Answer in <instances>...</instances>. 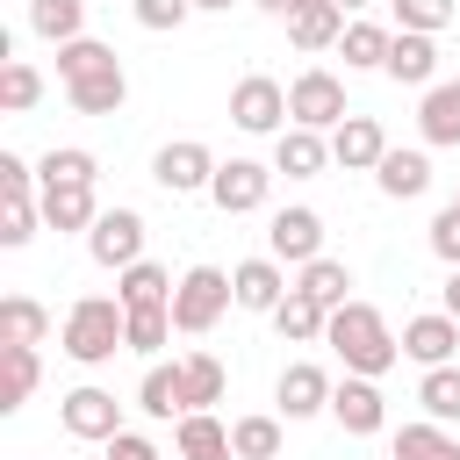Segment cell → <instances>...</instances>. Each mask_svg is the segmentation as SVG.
I'll use <instances>...</instances> for the list:
<instances>
[{"mask_svg":"<svg viewBox=\"0 0 460 460\" xmlns=\"http://www.w3.org/2000/svg\"><path fill=\"white\" fill-rule=\"evenodd\" d=\"M323 345L345 359V374H367V381H381L402 359V338L388 331V316L374 302H338L331 323H323Z\"/></svg>","mask_w":460,"mask_h":460,"instance_id":"6da1fadb","label":"cell"},{"mask_svg":"<svg viewBox=\"0 0 460 460\" xmlns=\"http://www.w3.org/2000/svg\"><path fill=\"white\" fill-rule=\"evenodd\" d=\"M122 345H129V309H122V295H79V302L65 309V352H72L79 367H108Z\"/></svg>","mask_w":460,"mask_h":460,"instance_id":"7a4b0ae2","label":"cell"},{"mask_svg":"<svg viewBox=\"0 0 460 460\" xmlns=\"http://www.w3.org/2000/svg\"><path fill=\"white\" fill-rule=\"evenodd\" d=\"M237 302V288H230V273L223 266H187L180 273V288H172V323L187 331V338H201V331H216L223 323V309Z\"/></svg>","mask_w":460,"mask_h":460,"instance_id":"3957f363","label":"cell"},{"mask_svg":"<svg viewBox=\"0 0 460 460\" xmlns=\"http://www.w3.org/2000/svg\"><path fill=\"white\" fill-rule=\"evenodd\" d=\"M345 115H352V108H345V79H338V72L309 65V72L288 79V122H302V129H338Z\"/></svg>","mask_w":460,"mask_h":460,"instance_id":"277c9868","label":"cell"},{"mask_svg":"<svg viewBox=\"0 0 460 460\" xmlns=\"http://www.w3.org/2000/svg\"><path fill=\"white\" fill-rule=\"evenodd\" d=\"M230 122H237L244 137H280V129H288V86L266 79V72H244V79L230 86Z\"/></svg>","mask_w":460,"mask_h":460,"instance_id":"5b68a950","label":"cell"},{"mask_svg":"<svg viewBox=\"0 0 460 460\" xmlns=\"http://www.w3.org/2000/svg\"><path fill=\"white\" fill-rule=\"evenodd\" d=\"M86 252H93V266H108V273L137 266V259H144V216H137V208H101L93 230H86Z\"/></svg>","mask_w":460,"mask_h":460,"instance_id":"8992f818","label":"cell"},{"mask_svg":"<svg viewBox=\"0 0 460 460\" xmlns=\"http://www.w3.org/2000/svg\"><path fill=\"white\" fill-rule=\"evenodd\" d=\"M58 424L72 431V438H86V446H108L115 431H122V402L108 395V388H72V395H58Z\"/></svg>","mask_w":460,"mask_h":460,"instance_id":"52a82bcc","label":"cell"},{"mask_svg":"<svg viewBox=\"0 0 460 460\" xmlns=\"http://www.w3.org/2000/svg\"><path fill=\"white\" fill-rule=\"evenodd\" d=\"M151 180H158L165 194H208V180H216V151H208L201 137H180V144H165V151L151 158Z\"/></svg>","mask_w":460,"mask_h":460,"instance_id":"ba28073f","label":"cell"},{"mask_svg":"<svg viewBox=\"0 0 460 460\" xmlns=\"http://www.w3.org/2000/svg\"><path fill=\"white\" fill-rule=\"evenodd\" d=\"M266 194H273V165H259V158H230L208 180V201L223 216H252V208H266Z\"/></svg>","mask_w":460,"mask_h":460,"instance_id":"9c48e42d","label":"cell"},{"mask_svg":"<svg viewBox=\"0 0 460 460\" xmlns=\"http://www.w3.org/2000/svg\"><path fill=\"white\" fill-rule=\"evenodd\" d=\"M266 252L288 259V266L323 259V216H316V208H273V223H266Z\"/></svg>","mask_w":460,"mask_h":460,"instance_id":"30bf717a","label":"cell"},{"mask_svg":"<svg viewBox=\"0 0 460 460\" xmlns=\"http://www.w3.org/2000/svg\"><path fill=\"white\" fill-rule=\"evenodd\" d=\"M388 158V129L374 122V115H345L338 129H331V165H345V172H374Z\"/></svg>","mask_w":460,"mask_h":460,"instance_id":"8fae6325","label":"cell"},{"mask_svg":"<svg viewBox=\"0 0 460 460\" xmlns=\"http://www.w3.org/2000/svg\"><path fill=\"white\" fill-rule=\"evenodd\" d=\"M331 374L316 367V359H295V367H280V388H273V402H280V417L295 424V417H316V410H331Z\"/></svg>","mask_w":460,"mask_h":460,"instance_id":"7c38bea8","label":"cell"},{"mask_svg":"<svg viewBox=\"0 0 460 460\" xmlns=\"http://www.w3.org/2000/svg\"><path fill=\"white\" fill-rule=\"evenodd\" d=\"M331 417H338L352 438H374V431L388 424V402H381V388H374L367 374H345V381L331 388Z\"/></svg>","mask_w":460,"mask_h":460,"instance_id":"4fadbf2b","label":"cell"},{"mask_svg":"<svg viewBox=\"0 0 460 460\" xmlns=\"http://www.w3.org/2000/svg\"><path fill=\"white\" fill-rule=\"evenodd\" d=\"M381 72H388L395 86H438V36H424V29H395Z\"/></svg>","mask_w":460,"mask_h":460,"instance_id":"5bb4252c","label":"cell"},{"mask_svg":"<svg viewBox=\"0 0 460 460\" xmlns=\"http://www.w3.org/2000/svg\"><path fill=\"white\" fill-rule=\"evenodd\" d=\"M453 352H460V323H453L446 309L402 323V359H417V367H453Z\"/></svg>","mask_w":460,"mask_h":460,"instance_id":"9a60e30c","label":"cell"},{"mask_svg":"<svg viewBox=\"0 0 460 460\" xmlns=\"http://www.w3.org/2000/svg\"><path fill=\"white\" fill-rule=\"evenodd\" d=\"M323 165H331V137H323V129L288 122V129L273 137V172H288V180H316Z\"/></svg>","mask_w":460,"mask_h":460,"instance_id":"2e32d148","label":"cell"},{"mask_svg":"<svg viewBox=\"0 0 460 460\" xmlns=\"http://www.w3.org/2000/svg\"><path fill=\"white\" fill-rule=\"evenodd\" d=\"M230 288H237V309H252V316H273V309H280V295H288V273H280V259L266 252V259H244V266H230Z\"/></svg>","mask_w":460,"mask_h":460,"instance_id":"e0dca14e","label":"cell"},{"mask_svg":"<svg viewBox=\"0 0 460 460\" xmlns=\"http://www.w3.org/2000/svg\"><path fill=\"white\" fill-rule=\"evenodd\" d=\"M65 101H72L79 115H122V101H129V79H122V65H93V72L65 79Z\"/></svg>","mask_w":460,"mask_h":460,"instance_id":"ac0fdd59","label":"cell"},{"mask_svg":"<svg viewBox=\"0 0 460 460\" xmlns=\"http://www.w3.org/2000/svg\"><path fill=\"white\" fill-rule=\"evenodd\" d=\"M101 201H93V180H50L43 187V223L50 230H93Z\"/></svg>","mask_w":460,"mask_h":460,"instance_id":"d6986e66","label":"cell"},{"mask_svg":"<svg viewBox=\"0 0 460 460\" xmlns=\"http://www.w3.org/2000/svg\"><path fill=\"white\" fill-rule=\"evenodd\" d=\"M345 36V0H302L288 14V43L295 50H331Z\"/></svg>","mask_w":460,"mask_h":460,"instance_id":"ffe728a7","label":"cell"},{"mask_svg":"<svg viewBox=\"0 0 460 460\" xmlns=\"http://www.w3.org/2000/svg\"><path fill=\"white\" fill-rule=\"evenodd\" d=\"M172 453H180V460H237V446H230V424H216L208 410H187V417H180V431H172Z\"/></svg>","mask_w":460,"mask_h":460,"instance_id":"44dd1931","label":"cell"},{"mask_svg":"<svg viewBox=\"0 0 460 460\" xmlns=\"http://www.w3.org/2000/svg\"><path fill=\"white\" fill-rule=\"evenodd\" d=\"M417 129H424V144H460V79L424 86V101H417Z\"/></svg>","mask_w":460,"mask_h":460,"instance_id":"7402d4cb","label":"cell"},{"mask_svg":"<svg viewBox=\"0 0 460 460\" xmlns=\"http://www.w3.org/2000/svg\"><path fill=\"white\" fill-rule=\"evenodd\" d=\"M374 180H381V194H388V201H417V194L431 187V158H424V151H395V144H388V158L374 165Z\"/></svg>","mask_w":460,"mask_h":460,"instance_id":"603a6c76","label":"cell"},{"mask_svg":"<svg viewBox=\"0 0 460 460\" xmlns=\"http://www.w3.org/2000/svg\"><path fill=\"white\" fill-rule=\"evenodd\" d=\"M323 323H331V309H323L316 295H302V288H288V295H280V309H273V331H280L288 345H316V338H323Z\"/></svg>","mask_w":460,"mask_h":460,"instance_id":"cb8c5ba5","label":"cell"},{"mask_svg":"<svg viewBox=\"0 0 460 460\" xmlns=\"http://www.w3.org/2000/svg\"><path fill=\"white\" fill-rule=\"evenodd\" d=\"M172 273L165 266H151V259H137V266H122L115 273V295H122V309H158V302H172Z\"/></svg>","mask_w":460,"mask_h":460,"instance_id":"d4e9b609","label":"cell"},{"mask_svg":"<svg viewBox=\"0 0 460 460\" xmlns=\"http://www.w3.org/2000/svg\"><path fill=\"white\" fill-rule=\"evenodd\" d=\"M137 410L144 417H187V374H180V359L172 367H151L137 381Z\"/></svg>","mask_w":460,"mask_h":460,"instance_id":"484cf974","label":"cell"},{"mask_svg":"<svg viewBox=\"0 0 460 460\" xmlns=\"http://www.w3.org/2000/svg\"><path fill=\"white\" fill-rule=\"evenodd\" d=\"M388 43H395V29H381V22H345V36H338L345 72H381V65H388Z\"/></svg>","mask_w":460,"mask_h":460,"instance_id":"4316f807","label":"cell"},{"mask_svg":"<svg viewBox=\"0 0 460 460\" xmlns=\"http://www.w3.org/2000/svg\"><path fill=\"white\" fill-rule=\"evenodd\" d=\"M43 331H50V309L36 295H7L0 302V345H43Z\"/></svg>","mask_w":460,"mask_h":460,"instance_id":"83f0119b","label":"cell"},{"mask_svg":"<svg viewBox=\"0 0 460 460\" xmlns=\"http://www.w3.org/2000/svg\"><path fill=\"white\" fill-rule=\"evenodd\" d=\"M29 29L43 43H72L86 36V0H29Z\"/></svg>","mask_w":460,"mask_h":460,"instance_id":"f1b7e54d","label":"cell"},{"mask_svg":"<svg viewBox=\"0 0 460 460\" xmlns=\"http://www.w3.org/2000/svg\"><path fill=\"white\" fill-rule=\"evenodd\" d=\"M395 460H460V438H453L446 424L417 417V424H402V431H395Z\"/></svg>","mask_w":460,"mask_h":460,"instance_id":"f546056e","label":"cell"},{"mask_svg":"<svg viewBox=\"0 0 460 460\" xmlns=\"http://www.w3.org/2000/svg\"><path fill=\"white\" fill-rule=\"evenodd\" d=\"M295 288H302V295H316L323 309H338V302H352V295H345V288H352V266L323 252V259H309V266L295 273Z\"/></svg>","mask_w":460,"mask_h":460,"instance_id":"4dcf8cb0","label":"cell"},{"mask_svg":"<svg viewBox=\"0 0 460 460\" xmlns=\"http://www.w3.org/2000/svg\"><path fill=\"white\" fill-rule=\"evenodd\" d=\"M417 402H424L431 424H460V367H424Z\"/></svg>","mask_w":460,"mask_h":460,"instance_id":"1f68e13d","label":"cell"},{"mask_svg":"<svg viewBox=\"0 0 460 460\" xmlns=\"http://www.w3.org/2000/svg\"><path fill=\"white\" fill-rule=\"evenodd\" d=\"M36 101H43V72H36L29 58H7V65H0V108H7V115H29Z\"/></svg>","mask_w":460,"mask_h":460,"instance_id":"d6a6232c","label":"cell"},{"mask_svg":"<svg viewBox=\"0 0 460 460\" xmlns=\"http://www.w3.org/2000/svg\"><path fill=\"white\" fill-rule=\"evenodd\" d=\"M180 374H187V410H208V402H223V359L216 352H187L180 359Z\"/></svg>","mask_w":460,"mask_h":460,"instance_id":"836d02e7","label":"cell"},{"mask_svg":"<svg viewBox=\"0 0 460 460\" xmlns=\"http://www.w3.org/2000/svg\"><path fill=\"white\" fill-rule=\"evenodd\" d=\"M50 180H101V158L79 151V144H50L43 165H36V187H50Z\"/></svg>","mask_w":460,"mask_h":460,"instance_id":"e575fe53","label":"cell"},{"mask_svg":"<svg viewBox=\"0 0 460 460\" xmlns=\"http://www.w3.org/2000/svg\"><path fill=\"white\" fill-rule=\"evenodd\" d=\"M36 223H43V194H0V244H7V252L29 244Z\"/></svg>","mask_w":460,"mask_h":460,"instance_id":"d590c367","label":"cell"},{"mask_svg":"<svg viewBox=\"0 0 460 460\" xmlns=\"http://www.w3.org/2000/svg\"><path fill=\"white\" fill-rule=\"evenodd\" d=\"M0 359H7V395H0V410H22V402L36 395V381H43L36 345H0Z\"/></svg>","mask_w":460,"mask_h":460,"instance_id":"8d00e7d4","label":"cell"},{"mask_svg":"<svg viewBox=\"0 0 460 460\" xmlns=\"http://www.w3.org/2000/svg\"><path fill=\"white\" fill-rule=\"evenodd\" d=\"M230 446H237V460H280V417H237Z\"/></svg>","mask_w":460,"mask_h":460,"instance_id":"74e56055","label":"cell"},{"mask_svg":"<svg viewBox=\"0 0 460 460\" xmlns=\"http://www.w3.org/2000/svg\"><path fill=\"white\" fill-rule=\"evenodd\" d=\"M172 331H180V323H172V302H158V309H129V352H158Z\"/></svg>","mask_w":460,"mask_h":460,"instance_id":"f35d334b","label":"cell"},{"mask_svg":"<svg viewBox=\"0 0 460 460\" xmlns=\"http://www.w3.org/2000/svg\"><path fill=\"white\" fill-rule=\"evenodd\" d=\"M93 65H115V50H108V43H93V36L58 43V79H79V72H93Z\"/></svg>","mask_w":460,"mask_h":460,"instance_id":"ab89813d","label":"cell"},{"mask_svg":"<svg viewBox=\"0 0 460 460\" xmlns=\"http://www.w3.org/2000/svg\"><path fill=\"white\" fill-rule=\"evenodd\" d=\"M388 7H395V29H424V36L453 22V0H388Z\"/></svg>","mask_w":460,"mask_h":460,"instance_id":"60d3db41","label":"cell"},{"mask_svg":"<svg viewBox=\"0 0 460 460\" xmlns=\"http://www.w3.org/2000/svg\"><path fill=\"white\" fill-rule=\"evenodd\" d=\"M129 14H137V29L165 36V29H180V22L194 14V0H129Z\"/></svg>","mask_w":460,"mask_h":460,"instance_id":"b9f144b4","label":"cell"},{"mask_svg":"<svg viewBox=\"0 0 460 460\" xmlns=\"http://www.w3.org/2000/svg\"><path fill=\"white\" fill-rule=\"evenodd\" d=\"M424 237H431V252H438L446 266H460V201H446V208L431 216V230H424Z\"/></svg>","mask_w":460,"mask_h":460,"instance_id":"7bdbcfd3","label":"cell"},{"mask_svg":"<svg viewBox=\"0 0 460 460\" xmlns=\"http://www.w3.org/2000/svg\"><path fill=\"white\" fill-rule=\"evenodd\" d=\"M29 158H14V151H0V194H29Z\"/></svg>","mask_w":460,"mask_h":460,"instance_id":"ee69618b","label":"cell"},{"mask_svg":"<svg viewBox=\"0 0 460 460\" xmlns=\"http://www.w3.org/2000/svg\"><path fill=\"white\" fill-rule=\"evenodd\" d=\"M108 453H115V460H158V446H151L144 431H115V438H108Z\"/></svg>","mask_w":460,"mask_h":460,"instance_id":"f6af8a7d","label":"cell"},{"mask_svg":"<svg viewBox=\"0 0 460 460\" xmlns=\"http://www.w3.org/2000/svg\"><path fill=\"white\" fill-rule=\"evenodd\" d=\"M446 316L460 323V266H453V280H446Z\"/></svg>","mask_w":460,"mask_h":460,"instance_id":"bcb514c9","label":"cell"},{"mask_svg":"<svg viewBox=\"0 0 460 460\" xmlns=\"http://www.w3.org/2000/svg\"><path fill=\"white\" fill-rule=\"evenodd\" d=\"M259 7H266V14H280V22H288V14H295V7H302V0H259Z\"/></svg>","mask_w":460,"mask_h":460,"instance_id":"7dc6e473","label":"cell"},{"mask_svg":"<svg viewBox=\"0 0 460 460\" xmlns=\"http://www.w3.org/2000/svg\"><path fill=\"white\" fill-rule=\"evenodd\" d=\"M194 7H201V14H230V0H194Z\"/></svg>","mask_w":460,"mask_h":460,"instance_id":"c3c4849f","label":"cell"},{"mask_svg":"<svg viewBox=\"0 0 460 460\" xmlns=\"http://www.w3.org/2000/svg\"><path fill=\"white\" fill-rule=\"evenodd\" d=\"M345 7H374V0H345Z\"/></svg>","mask_w":460,"mask_h":460,"instance_id":"681fc988","label":"cell"},{"mask_svg":"<svg viewBox=\"0 0 460 460\" xmlns=\"http://www.w3.org/2000/svg\"><path fill=\"white\" fill-rule=\"evenodd\" d=\"M101 460H115V453H108V446H101Z\"/></svg>","mask_w":460,"mask_h":460,"instance_id":"f907efd6","label":"cell"},{"mask_svg":"<svg viewBox=\"0 0 460 460\" xmlns=\"http://www.w3.org/2000/svg\"><path fill=\"white\" fill-rule=\"evenodd\" d=\"M453 201H460V194H453Z\"/></svg>","mask_w":460,"mask_h":460,"instance_id":"816d5d0a","label":"cell"}]
</instances>
